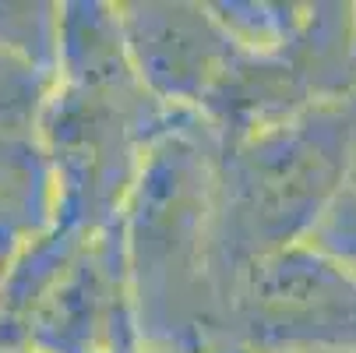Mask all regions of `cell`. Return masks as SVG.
Returning a JSON list of instances; mask_svg holds the SVG:
<instances>
[{"mask_svg":"<svg viewBox=\"0 0 356 353\" xmlns=\"http://www.w3.org/2000/svg\"><path fill=\"white\" fill-rule=\"evenodd\" d=\"M311 353H349V350H311Z\"/></svg>","mask_w":356,"mask_h":353,"instance_id":"obj_10","label":"cell"},{"mask_svg":"<svg viewBox=\"0 0 356 353\" xmlns=\"http://www.w3.org/2000/svg\"><path fill=\"white\" fill-rule=\"evenodd\" d=\"M356 353V265L307 240L254 262L229 293L226 353Z\"/></svg>","mask_w":356,"mask_h":353,"instance_id":"obj_4","label":"cell"},{"mask_svg":"<svg viewBox=\"0 0 356 353\" xmlns=\"http://www.w3.org/2000/svg\"><path fill=\"white\" fill-rule=\"evenodd\" d=\"M131 61L148 92L180 113H201L240 57L212 4L134 0L117 4Z\"/></svg>","mask_w":356,"mask_h":353,"instance_id":"obj_5","label":"cell"},{"mask_svg":"<svg viewBox=\"0 0 356 353\" xmlns=\"http://www.w3.org/2000/svg\"><path fill=\"white\" fill-rule=\"evenodd\" d=\"M356 145L346 103H321L236 141H219V262L236 279L268 255L307 244L353 184Z\"/></svg>","mask_w":356,"mask_h":353,"instance_id":"obj_2","label":"cell"},{"mask_svg":"<svg viewBox=\"0 0 356 353\" xmlns=\"http://www.w3.org/2000/svg\"><path fill=\"white\" fill-rule=\"evenodd\" d=\"M353 42H356V4H353Z\"/></svg>","mask_w":356,"mask_h":353,"instance_id":"obj_9","label":"cell"},{"mask_svg":"<svg viewBox=\"0 0 356 353\" xmlns=\"http://www.w3.org/2000/svg\"><path fill=\"white\" fill-rule=\"evenodd\" d=\"M219 138L184 113L141 166L120 212L138 339L159 353H226L229 286L219 262Z\"/></svg>","mask_w":356,"mask_h":353,"instance_id":"obj_1","label":"cell"},{"mask_svg":"<svg viewBox=\"0 0 356 353\" xmlns=\"http://www.w3.org/2000/svg\"><path fill=\"white\" fill-rule=\"evenodd\" d=\"M67 49L74 85L57 120L67 166V216L78 233H103L120 223L152 145L184 113L159 103L141 81L117 4L78 8Z\"/></svg>","mask_w":356,"mask_h":353,"instance_id":"obj_3","label":"cell"},{"mask_svg":"<svg viewBox=\"0 0 356 353\" xmlns=\"http://www.w3.org/2000/svg\"><path fill=\"white\" fill-rule=\"evenodd\" d=\"M117 353H159V350H148L141 339H134V343H127L124 350H117Z\"/></svg>","mask_w":356,"mask_h":353,"instance_id":"obj_8","label":"cell"},{"mask_svg":"<svg viewBox=\"0 0 356 353\" xmlns=\"http://www.w3.org/2000/svg\"><path fill=\"white\" fill-rule=\"evenodd\" d=\"M314 244H321L325 251L339 255L342 262L356 265V187L353 184L342 191V198L335 201V209L321 223Z\"/></svg>","mask_w":356,"mask_h":353,"instance_id":"obj_7","label":"cell"},{"mask_svg":"<svg viewBox=\"0 0 356 353\" xmlns=\"http://www.w3.org/2000/svg\"><path fill=\"white\" fill-rule=\"evenodd\" d=\"M212 11L243 54L258 57L282 54L307 18V4H282V0H216Z\"/></svg>","mask_w":356,"mask_h":353,"instance_id":"obj_6","label":"cell"}]
</instances>
